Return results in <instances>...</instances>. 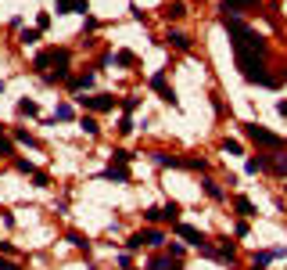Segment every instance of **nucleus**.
<instances>
[{
  "label": "nucleus",
  "instance_id": "nucleus-26",
  "mask_svg": "<svg viewBox=\"0 0 287 270\" xmlns=\"http://www.w3.org/2000/svg\"><path fill=\"white\" fill-rule=\"evenodd\" d=\"M183 166L187 170H209V162H204V159H183Z\"/></svg>",
  "mask_w": 287,
  "mask_h": 270
},
{
  "label": "nucleus",
  "instance_id": "nucleus-36",
  "mask_svg": "<svg viewBox=\"0 0 287 270\" xmlns=\"http://www.w3.org/2000/svg\"><path fill=\"white\" fill-rule=\"evenodd\" d=\"M126 245H130V249H140V245H144V234H133V238H130Z\"/></svg>",
  "mask_w": 287,
  "mask_h": 270
},
{
  "label": "nucleus",
  "instance_id": "nucleus-18",
  "mask_svg": "<svg viewBox=\"0 0 287 270\" xmlns=\"http://www.w3.org/2000/svg\"><path fill=\"white\" fill-rule=\"evenodd\" d=\"M161 216H166L169 223H180V206H176V202H169L166 209H161Z\"/></svg>",
  "mask_w": 287,
  "mask_h": 270
},
{
  "label": "nucleus",
  "instance_id": "nucleus-13",
  "mask_svg": "<svg viewBox=\"0 0 287 270\" xmlns=\"http://www.w3.org/2000/svg\"><path fill=\"white\" fill-rule=\"evenodd\" d=\"M233 209H237L240 216H255V206H252L248 198H244V195H240V198H233Z\"/></svg>",
  "mask_w": 287,
  "mask_h": 270
},
{
  "label": "nucleus",
  "instance_id": "nucleus-22",
  "mask_svg": "<svg viewBox=\"0 0 287 270\" xmlns=\"http://www.w3.org/2000/svg\"><path fill=\"white\" fill-rule=\"evenodd\" d=\"M18 112H22V115H39L36 101H29V97H25V101H18Z\"/></svg>",
  "mask_w": 287,
  "mask_h": 270
},
{
  "label": "nucleus",
  "instance_id": "nucleus-1",
  "mask_svg": "<svg viewBox=\"0 0 287 270\" xmlns=\"http://www.w3.org/2000/svg\"><path fill=\"white\" fill-rule=\"evenodd\" d=\"M244 133H248L255 144H262V148H283V137L269 133V130H266V126H259V123H244Z\"/></svg>",
  "mask_w": 287,
  "mask_h": 270
},
{
  "label": "nucleus",
  "instance_id": "nucleus-15",
  "mask_svg": "<svg viewBox=\"0 0 287 270\" xmlns=\"http://www.w3.org/2000/svg\"><path fill=\"white\" fill-rule=\"evenodd\" d=\"M147 270H173V259H169V256H154V259L147 263Z\"/></svg>",
  "mask_w": 287,
  "mask_h": 270
},
{
  "label": "nucleus",
  "instance_id": "nucleus-3",
  "mask_svg": "<svg viewBox=\"0 0 287 270\" xmlns=\"http://www.w3.org/2000/svg\"><path fill=\"white\" fill-rule=\"evenodd\" d=\"M151 87L161 94V101H169V105H176V94L169 90V80H166V72H154L151 76Z\"/></svg>",
  "mask_w": 287,
  "mask_h": 270
},
{
  "label": "nucleus",
  "instance_id": "nucleus-14",
  "mask_svg": "<svg viewBox=\"0 0 287 270\" xmlns=\"http://www.w3.org/2000/svg\"><path fill=\"white\" fill-rule=\"evenodd\" d=\"M79 130H83V133H90V137H94V133L101 130V126H97V119H94V115H83V119H79Z\"/></svg>",
  "mask_w": 287,
  "mask_h": 270
},
{
  "label": "nucleus",
  "instance_id": "nucleus-11",
  "mask_svg": "<svg viewBox=\"0 0 287 270\" xmlns=\"http://www.w3.org/2000/svg\"><path fill=\"white\" fill-rule=\"evenodd\" d=\"M219 259H223V263H233V259H237V245H233L230 238H223V245H219Z\"/></svg>",
  "mask_w": 287,
  "mask_h": 270
},
{
  "label": "nucleus",
  "instance_id": "nucleus-9",
  "mask_svg": "<svg viewBox=\"0 0 287 270\" xmlns=\"http://www.w3.org/2000/svg\"><path fill=\"white\" fill-rule=\"evenodd\" d=\"M161 15H166V18L173 22V18H183V15H187V8H183V0H169V4L161 8Z\"/></svg>",
  "mask_w": 287,
  "mask_h": 270
},
{
  "label": "nucleus",
  "instance_id": "nucleus-7",
  "mask_svg": "<svg viewBox=\"0 0 287 270\" xmlns=\"http://www.w3.org/2000/svg\"><path fill=\"white\" fill-rule=\"evenodd\" d=\"M104 177H108V180H118V184H130V170L118 166V162H111V166L104 170Z\"/></svg>",
  "mask_w": 287,
  "mask_h": 270
},
{
  "label": "nucleus",
  "instance_id": "nucleus-35",
  "mask_svg": "<svg viewBox=\"0 0 287 270\" xmlns=\"http://www.w3.org/2000/svg\"><path fill=\"white\" fill-rule=\"evenodd\" d=\"M144 216H147V220H151V223H154V220H158V216H161V209H154V206H151V209H144Z\"/></svg>",
  "mask_w": 287,
  "mask_h": 270
},
{
  "label": "nucleus",
  "instance_id": "nucleus-17",
  "mask_svg": "<svg viewBox=\"0 0 287 270\" xmlns=\"http://www.w3.org/2000/svg\"><path fill=\"white\" fill-rule=\"evenodd\" d=\"M111 162H118V166H126V162H133V155H130L126 148H115V151H111Z\"/></svg>",
  "mask_w": 287,
  "mask_h": 270
},
{
  "label": "nucleus",
  "instance_id": "nucleus-21",
  "mask_svg": "<svg viewBox=\"0 0 287 270\" xmlns=\"http://www.w3.org/2000/svg\"><path fill=\"white\" fill-rule=\"evenodd\" d=\"M68 242H72L75 249H90V242H87L83 234H79V230H68Z\"/></svg>",
  "mask_w": 287,
  "mask_h": 270
},
{
  "label": "nucleus",
  "instance_id": "nucleus-20",
  "mask_svg": "<svg viewBox=\"0 0 287 270\" xmlns=\"http://www.w3.org/2000/svg\"><path fill=\"white\" fill-rule=\"evenodd\" d=\"M266 166H269L266 159H248V162H244V170H248V173H262Z\"/></svg>",
  "mask_w": 287,
  "mask_h": 270
},
{
  "label": "nucleus",
  "instance_id": "nucleus-6",
  "mask_svg": "<svg viewBox=\"0 0 287 270\" xmlns=\"http://www.w3.org/2000/svg\"><path fill=\"white\" fill-rule=\"evenodd\" d=\"M68 87H72V90H90V87H94V72H79V76H68Z\"/></svg>",
  "mask_w": 287,
  "mask_h": 270
},
{
  "label": "nucleus",
  "instance_id": "nucleus-40",
  "mask_svg": "<svg viewBox=\"0 0 287 270\" xmlns=\"http://www.w3.org/2000/svg\"><path fill=\"white\" fill-rule=\"evenodd\" d=\"M0 137H4V126H0Z\"/></svg>",
  "mask_w": 287,
  "mask_h": 270
},
{
  "label": "nucleus",
  "instance_id": "nucleus-33",
  "mask_svg": "<svg viewBox=\"0 0 287 270\" xmlns=\"http://www.w3.org/2000/svg\"><path fill=\"white\" fill-rule=\"evenodd\" d=\"M47 25H51V15H39V18H36V29H39V32H44Z\"/></svg>",
  "mask_w": 287,
  "mask_h": 270
},
{
  "label": "nucleus",
  "instance_id": "nucleus-23",
  "mask_svg": "<svg viewBox=\"0 0 287 270\" xmlns=\"http://www.w3.org/2000/svg\"><path fill=\"white\" fill-rule=\"evenodd\" d=\"M22 44H25V47L39 44V29H25V32H22Z\"/></svg>",
  "mask_w": 287,
  "mask_h": 270
},
{
  "label": "nucleus",
  "instance_id": "nucleus-31",
  "mask_svg": "<svg viewBox=\"0 0 287 270\" xmlns=\"http://www.w3.org/2000/svg\"><path fill=\"white\" fill-rule=\"evenodd\" d=\"M18 170H22V173H36V166H32L29 159H18Z\"/></svg>",
  "mask_w": 287,
  "mask_h": 270
},
{
  "label": "nucleus",
  "instance_id": "nucleus-37",
  "mask_svg": "<svg viewBox=\"0 0 287 270\" xmlns=\"http://www.w3.org/2000/svg\"><path fill=\"white\" fill-rule=\"evenodd\" d=\"M0 270H22L18 263H11V259H0Z\"/></svg>",
  "mask_w": 287,
  "mask_h": 270
},
{
  "label": "nucleus",
  "instance_id": "nucleus-16",
  "mask_svg": "<svg viewBox=\"0 0 287 270\" xmlns=\"http://www.w3.org/2000/svg\"><path fill=\"white\" fill-rule=\"evenodd\" d=\"M115 65H126V69H130V65H137V54H133V51H118V54H115Z\"/></svg>",
  "mask_w": 287,
  "mask_h": 270
},
{
  "label": "nucleus",
  "instance_id": "nucleus-34",
  "mask_svg": "<svg viewBox=\"0 0 287 270\" xmlns=\"http://www.w3.org/2000/svg\"><path fill=\"white\" fill-rule=\"evenodd\" d=\"M32 180H36V187H47V184H51L47 173H32Z\"/></svg>",
  "mask_w": 287,
  "mask_h": 270
},
{
  "label": "nucleus",
  "instance_id": "nucleus-24",
  "mask_svg": "<svg viewBox=\"0 0 287 270\" xmlns=\"http://www.w3.org/2000/svg\"><path fill=\"white\" fill-rule=\"evenodd\" d=\"M223 151H230V155H240L244 148H240V141H230V137H226V141H223Z\"/></svg>",
  "mask_w": 287,
  "mask_h": 270
},
{
  "label": "nucleus",
  "instance_id": "nucleus-27",
  "mask_svg": "<svg viewBox=\"0 0 287 270\" xmlns=\"http://www.w3.org/2000/svg\"><path fill=\"white\" fill-rule=\"evenodd\" d=\"M118 133H133V119H130V115H122V119H118Z\"/></svg>",
  "mask_w": 287,
  "mask_h": 270
},
{
  "label": "nucleus",
  "instance_id": "nucleus-28",
  "mask_svg": "<svg viewBox=\"0 0 287 270\" xmlns=\"http://www.w3.org/2000/svg\"><path fill=\"white\" fill-rule=\"evenodd\" d=\"M15 141H22V144H29V148L36 144V141H32V133H25V130H15Z\"/></svg>",
  "mask_w": 287,
  "mask_h": 270
},
{
  "label": "nucleus",
  "instance_id": "nucleus-30",
  "mask_svg": "<svg viewBox=\"0 0 287 270\" xmlns=\"http://www.w3.org/2000/svg\"><path fill=\"white\" fill-rule=\"evenodd\" d=\"M0 151H4V155H15V144L8 137H0Z\"/></svg>",
  "mask_w": 287,
  "mask_h": 270
},
{
  "label": "nucleus",
  "instance_id": "nucleus-5",
  "mask_svg": "<svg viewBox=\"0 0 287 270\" xmlns=\"http://www.w3.org/2000/svg\"><path fill=\"white\" fill-rule=\"evenodd\" d=\"M87 15L90 11V4H87V0H58V15Z\"/></svg>",
  "mask_w": 287,
  "mask_h": 270
},
{
  "label": "nucleus",
  "instance_id": "nucleus-19",
  "mask_svg": "<svg viewBox=\"0 0 287 270\" xmlns=\"http://www.w3.org/2000/svg\"><path fill=\"white\" fill-rule=\"evenodd\" d=\"M204 195H209V198H223V187L216 180H204Z\"/></svg>",
  "mask_w": 287,
  "mask_h": 270
},
{
  "label": "nucleus",
  "instance_id": "nucleus-10",
  "mask_svg": "<svg viewBox=\"0 0 287 270\" xmlns=\"http://www.w3.org/2000/svg\"><path fill=\"white\" fill-rule=\"evenodd\" d=\"M252 4H255V0H223V11L230 18V15H240L244 8H252Z\"/></svg>",
  "mask_w": 287,
  "mask_h": 270
},
{
  "label": "nucleus",
  "instance_id": "nucleus-38",
  "mask_svg": "<svg viewBox=\"0 0 287 270\" xmlns=\"http://www.w3.org/2000/svg\"><path fill=\"white\" fill-rule=\"evenodd\" d=\"M276 112H280V115H287V101H280V105H276Z\"/></svg>",
  "mask_w": 287,
  "mask_h": 270
},
{
  "label": "nucleus",
  "instance_id": "nucleus-39",
  "mask_svg": "<svg viewBox=\"0 0 287 270\" xmlns=\"http://www.w3.org/2000/svg\"><path fill=\"white\" fill-rule=\"evenodd\" d=\"M252 270H262V266H259V263H255V266H252Z\"/></svg>",
  "mask_w": 287,
  "mask_h": 270
},
{
  "label": "nucleus",
  "instance_id": "nucleus-25",
  "mask_svg": "<svg viewBox=\"0 0 287 270\" xmlns=\"http://www.w3.org/2000/svg\"><path fill=\"white\" fill-rule=\"evenodd\" d=\"M72 115H75V112H72V105H58V112H54V119H72Z\"/></svg>",
  "mask_w": 287,
  "mask_h": 270
},
{
  "label": "nucleus",
  "instance_id": "nucleus-32",
  "mask_svg": "<svg viewBox=\"0 0 287 270\" xmlns=\"http://www.w3.org/2000/svg\"><path fill=\"white\" fill-rule=\"evenodd\" d=\"M169 259H183V245H169Z\"/></svg>",
  "mask_w": 287,
  "mask_h": 270
},
{
  "label": "nucleus",
  "instance_id": "nucleus-4",
  "mask_svg": "<svg viewBox=\"0 0 287 270\" xmlns=\"http://www.w3.org/2000/svg\"><path fill=\"white\" fill-rule=\"evenodd\" d=\"M173 227H176V234H180L183 242H190V245H204V234H201L197 227H190V223H173Z\"/></svg>",
  "mask_w": 287,
  "mask_h": 270
},
{
  "label": "nucleus",
  "instance_id": "nucleus-29",
  "mask_svg": "<svg viewBox=\"0 0 287 270\" xmlns=\"http://www.w3.org/2000/svg\"><path fill=\"white\" fill-rule=\"evenodd\" d=\"M122 108H126V112H137V108H140V97H126V101H122Z\"/></svg>",
  "mask_w": 287,
  "mask_h": 270
},
{
  "label": "nucleus",
  "instance_id": "nucleus-2",
  "mask_svg": "<svg viewBox=\"0 0 287 270\" xmlns=\"http://www.w3.org/2000/svg\"><path fill=\"white\" fill-rule=\"evenodd\" d=\"M83 108H90V112H111L115 108V97L111 94H87V97H75Z\"/></svg>",
  "mask_w": 287,
  "mask_h": 270
},
{
  "label": "nucleus",
  "instance_id": "nucleus-8",
  "mask_svg": "<svg viewBox=\"0 0 287 270\" xmlns=\"http://www.w3.org/2000/svg\"><path fill=\"white\" fill-rule=\"evenodd\" d=\"M166 40H169L176 51H187V47H190V36H187V32H180V29H169V36H166Z\"/></svg>",
  "mask_w": 287,
  "mask_h": 270
},
{
  "label": "nucleus",
  "instance_id": "nucleus-12",
  "mask_svg": "<svg viewBox=\"0 0 287 270\" xmlns=\"http://www.w3.org/2000/svg\"><path fill=\"white\" fill-rule=\"evenodd\" d=\"M144 234V245H151V249H158L161 242H166V234H161V230H140Z\"/></svg>",
  "mask_w": 287,
  "mask_h": 270
}]
</instances>
